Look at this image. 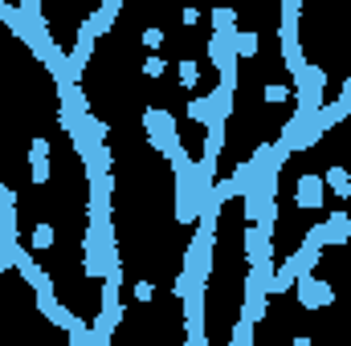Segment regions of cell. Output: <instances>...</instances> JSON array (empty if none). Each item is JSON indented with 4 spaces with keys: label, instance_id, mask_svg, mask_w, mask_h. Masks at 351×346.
I'll list each match as a JSON object with an SVG mask.
<instances>
[{
    "label": "cell",
    "instance_id": "obj_1",
    "mask_svg": "<svg viewBox=\"0 0 351 346\" xmlns=\"http://www.w3.org/2000/svg\"><path fill=\"white\" fill-rule=\"evenodd\" d=\"M323 90H327V74H323V66H302L298 74H294V98H298V110H306V114H315L319 106H323Z\"/></svg>",
    "mask_w": 351,
    "mask_h": 346
},
{
    "label": "cell",
    "instance_id": "obj_2",
    "mask_svg": "<svg viewBox=\"0 0 351 346\" xmlns=\"http://www.w3.org/2000/svg\"><path fill=\"white\" fill-rule=\"evenodd\" d=\"M290 293L298 297V306H302L306 314L327 310V306L335 302V285H331V281H323V277H315V273H302V277L294 281V289H290Z\"/></svg>",
    "mask_w": 351,
    "mask_h": 346
},
{
    "label": "cell",
    "instance_id": "obj_3",
    "mask_svg": "<svg viewBox=\"0 0 351 346\" xmlns=\"http://www.w3.org/2000/svg\"><path fill=\"white\" fill-rule=\"evenodd\" d=\"M184 326H188V346H204V281H196L184 297Z\"/></svg>",
    "mask_w": 351,
    "mask_h": 346
},
{
    "label": "cell",
    "instance_id": "obj_4",
    "mask_svg": "<svg viewBox=\"0 0 351 346\" xmlns=\"http://www.w3.org/2000/svg\"><path fill=\"white\" fill-rule=\"evenodd\" d=\"M208 62L217 66V74H237L241 57H237V49H233V37L213 33V37H208Z\"/></svg>",
    "mask_w": 351,
    "mask_h": 346
},
{
    "label": "cell",
    "instance_id": "obj_5",
    "mask_svg": "<svg viewBox=\"0 0 351 346\" xmlns=\"http://www.w3.org/2000/svg\"><path fill=\"white\" fill-rule=\"evenodd\" d=\"M241 245H245V257H250V265L274 261V241H269V237L262 232V224H258V220H250V228H245Z\"/></svg>",
    "mask_w": 351,
    "mask_h": 346
},
{
    "label": "cell",
    "instance_id": "obj_6",
    "mask_svg": "<svg viewBox=\"0 0 351 346\" xmlns=\"http://www.w3.org/2000/svg\"><path fill=\"white\" fill-rule=\"evenodd\" d=\"M323 232H327V249H343L351 241V212H343V208L327 212L323 216Z\"/></svg>",
    "mask_w": 351,
    "mask_h": 346
},
{
    "label": "cell",
    "instance_id": "obj_7",
    "mask_svg": "<svg viewBox=\"0 0 351 346\" xmlns=\"http://www.w3.org/2000/svg\"><path fill=\"white\" fill-rule=\"evenodd\" d=\"M348 114H351V98L348 94H339V102H323V106L315 110V122H319L323 131H335Z\"/></svg>",
    "mask_w": 351,
    "mask_h": 346
},
{
    "label": "cell",
    "instance_id": "obj_8",
    "mask_svg": "<svg viewBox=\"0 0 351 346\" xmlns=\"http://www.w3.org/2000/svg\"><path fill=\"white\" fill-rule=\"evenodd\" d=\"M323 191H327L323 175H302V179H298L294 200H298V208H323Z\"/></svg>",
    "mask_w": 351,
    "mask_h": 346
},
{
    "label": "cell",
    "instance_id": "obj_9",
    "mask_svg": "<svg viewBox=\"0 0 351 346\" xmlns=\"http://www.w3.org/2000/svg\"><path fill=\"white\" fill-rule=\"evenodd\" d=\"M29 172H33L37 187L49 183V147H45V139H33V147H29Z\"/></svg>",
    "mask_w": 351,
    "mask_h": 346
},
{
    "label": "cell",
    "instance_id": "obj_10",
    "mask_svg": "<svg viewBox=\"0 0 351 346\" xmlns=\"http://www.w3.org/2000/svg\"><path fill=\"white\" fill-rule=\"evenodd\" d=\"M294 281H298V273H294V265H290V257H286L274 273H269L265 289H269V297H282V293H290V289H294Z\"/></svg>",
    "mask_w": 351,
    "mask_h": 346
},
{
    "label": "cell",
    "instance_id": "obj_11",
    "mask_svg": "<svg viewBox=\"0 0 351 346\" xmlns=\"http://www.w3.org/2000/svg\"><path fill=\"white\" fill-rule=\"evenodd\" d=\"M208 21H213V33H225V37H237V8H229V4H221V8H213L208 12Z\"/></svg>",
    "mask_w": 351,
    "mask_h": 346
},
{
    "label": "cell",
    "instance_id": "obj_12",
    "mask_svg": "<svg viewBox=\"0 0 351 346\" xmlns=\"http://www.w3.org/2000/svg\"><path fill=\"white\" fill-rule=\"evenodd\" d=\"M233 49H237V57H241V62H250V57H258V49H262V37H258L254 29H237V37H233Z\"/></svg>",
    "mask_w": 351,
    "mask_h": 346
},
{
    "label": "cell",
    "instance_id": "obj_13",
    "mask_svg": "<svg viewBox=\"0 0 351 346\" xmlns=\"http://www.w3.org/2000/svg\"><path fill=\"white\" fill-rule=\"evenodd\" d=\"M323 183H327L339 200H351V172H348V168H339V163H335V168H327Z\"/></svg>",
    "mask_w": 351,
    "mask_h": 346
},
{
    "label": "cell",
    "instance_id": "obj_14",
    "mask_svg": "<svg viewBox=\"0 0 351 346\" xmlns=\"http://www.w3.org/2000/svg\"><path fill=\"white\" fill-rule=\"evenodd\" d=\"M49 249H53V228L41 220V224H33V237H29V253H33V257H45Z\"/></svg>",
    "mask_w": 351,
    "mask_h": 346
},
{
    "label": "cell",
    "instance_id": "obj_15",
    "mask_svg": "<svg viewBox=\"0 0 351 346\" xmlns=\"http://www.w3.org/2000/svg\"><path fill=\"white\" fill-rule=\"evenodd\" d=\"M204 131H208V135H204V151H208V155H221V151H225V118H208Z\"/></svg>",
    "mask_w": 351,
    "mask_h": 346
},
{
    "label": "cell",
    "instance_id": "obj_16",
    "mask_svg": "<svg viewBox=\"0 0 351 346\" xmlns=\"http://www.w3.org/2000/svg\"><path fill=\"white\" fill-rule=\"evenodd\" d=\"M254 326H258V322H250V318L241 314V318L233 322V330H229V343L233 346H254Z\"/></svg>",
    "mask_w": 351,
    "mask_h": 346
},
{
    "label": "cell",
    "instance_id": "obj_17",
    "mask_svg": "<svg viewBox=\"0 0 351 346\" xmlns=\"http://www.w3.org/2000/svg\"><path fill=\"white\" fill-rule=\"evenodd\" d=\"M176 74H180V86H184V90H196V86H200V66H196L192 57H184V62L176 66Z\"/></svg>",
    "mask_w": 351,
    "mask_h": 346
},
{
    "label": "cell",
    "instance_id": "obj_18",
    "mask_svg": "<svg viewBox=\"0 0 351 346\" xmlns=\"http://www.w3.org/2000/svg\"><path fill=\"white\" fill-rule=\"evenodd\" d=\"M188 118H192V122H200V127H208V118H213V102L196 94V98L188 102Z\"/></svg>",
    "mask_w": 351,
    "mask_h": 346
},
{
    "label": "cell",
    "instance_id": "obj_19",
    "mask_svg": "<svg viewBox=\"0 0 351 346\" xmlns=\"http://www.w3.org/2000/svg\"><path fill=\"white\" fill-rule=\"evenodd\" d=\"M262 98L269 102V106H278V102H290V98H294V90H290V86H282V82H265Z\"/></svg>",
    "mask_w": 351,
    "mask_h": 346
},
{
    "label": "cell",
    "instance_id": "obj_20",
    "mask_svg": "<svg viewBox=\"0 0 351 346\" xmlns=\"http://www.w3.org/2000/svg\"><path fill=\"white\" fill-rule=\"evenodd\" d=\"M139 41H143V49L160 53V49H164V29H160V25H147V29L139 33Z\"/></svg>",
    "mask_w": 351,
    "mask_h": 346
},
{
    "label": "cell",
    "instance_id": "obj_21",
    "mask_svg": "<svg viewBox=\"0 0 351 346\" xmlns=\"http://www.w3.org/2000/svg\"><path fill=\"white\" fill-rule=\"evenodd\" d=\"M164 70H168V62H164L160 53H147V57H143V74H147V78H164Z\"/></svg>",
    "mask_w": 351,
    "mask_h": 346
},
{
    "label": "cell",
    "instance_id": "obj_22",
    "mask_svg": "<svg viewBox=\"0 0 351 346\" xmlns=\"http://www.w3.org/2000/svg\"><path fill=\"white\" fill-rule=\"evenodd\" d=\"M131 293H135V302H152V297H156V285H152V281H143V277H139V281H135V285H131Z\"/></svg>",
    "mask_w": 351,
    "mask_h": 346
},
{
    "label": "cell",
    "instance_id": "obj_23",
    "mask_svg": "<svg viewBox=\"0 0 351 346\" xmlns=\"http://www.w3.org/2000/svg\"><path fill=\"white\" fill-rule=\"evenodd\" d=\"M180 25H184V29H196V25H200V8H196V4H188V8L180 12Z\"/></svg>",
    "mask_w": 351,
    "mask_h": 346
},
{
    "label": "cell",
    "instance_id": "obj_24",
    "mask_svg": "<svg viewBox=\"0 0 351 346\" xmlns=\"http://www.w3.org/2000/svg\"><path fill=\"white\" fill-rule=\"evenodd\" d=\"M8 269H12V265H8V257H4V253H0V273H8Z\"/></svg>",
    "mask_w": 351,
    "mask_h": 346
}]
</instances>
